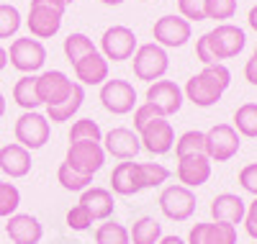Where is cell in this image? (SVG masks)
<instances>
[{
    "label": "cell",
    "mask_w": 257,
    "mask_h": 244,
    "mask_svg": "<svg viewBox=\"0 0 257 244\" xmlns=\"http://www.w3.org/2000/svg\"><path fill=\"white\" fill-rule=\"evenodd\" d=\"M229 85H231V72L224 62H219V64H208L198 75H193L183 87V95L198 108H211L221 100V95L229 90Z\"/></svg>",
    "instance_id": "6da1fadb"
},
{
    "label": "cell",
    "mask_w": 257,
    "mask_h": 244,
    "mask_svg": "<svg viewBox=\"0 0 257 244\" xmlns=\"http://www.w3.org/2000/svg\"><path fill=\"white\" fill-rule=\"evenodd\" d=\"M132 67H134V77L144 80V82H157L167 75L170 70V57L167 49L160 47V44L149 41V44H139L134 57H132Z\"/></svg>",
    "instance_id": "7a4b0ae2"
},
{
    "label": "cell",
    "mask_w": 257,
    "mask_h": 244,
    "mask_svg": "<svg viewBox=\"0 0 257 244\" xmlns=\"http://www.w3.org/2000/svg\"><path fill=\"white\" fill-rule=\"evenodd\" d=\"M13 137H16V142L21 147H26L29 152L41 149L52 137V124H49L47 116H41L39 110H24V113L16 118Z\"/></svg>",
    "instance_id": "3957f363"
},
{
    "label": "cell",
    "mask_w": 257,
    "mask_h": 244,
    "mask_svg": "<svg viewBox=\"0 0 257 244\" xmlns=\"http://www.w3.org/2000/svg\"><path fill=\"white\" fill-rule=\"evenodd\" d=\"M206 41H208V49H211L213 59L224 62V59H231V57L244 52L247 34H244V29L234 26V24H219L216 29L206 31Z\"/></svg>",
    "instance_id": "277c9868"
},
{
    "label": "cell",
    "mask_w": 257,
    "mask_h": 244,
    "mask_svg": "<svg viewBox=\"0 0 257 244\" xmlns=\"http://www.w3.org/2000/svg\"><path fill=\"white\" fill-rule=\"evenodd\" d=\"M242 137L231 124H216L206 131V157L211 162H229L239 154Z\"/></svg>",
    "instance_id": "5b68a950"
},
{
    "label": "cell",
    "mask_w": 257,
    "mask_h": 244,
    "mask_svg": "<svg viewBox=\"0 0 257 244\" xmlns=\"http://www.w3.org/2000/svg\"><path fill=\"white\" fill-rule=\"evenodd\" d=\"M8 62L11 67H16L24 75H34L44 67L47 62V47L34 36H24V39H13L11 49H8Z\"/></svg>",
    "instance_id": "8992f818"
},
{
    "label": "cell",
    "mask_w": 257,
    "mask_h": 244,
    "mask_svg": "<svg viewBox=\"0 0 257 244\" xmlns=\"http://www.w3.org/2000/svg\"><path fill=\"white\" fill-rule=\"evenodd\" d=\"M157 203H160L162 216L170 218V221H175V224L188 221L193 213H196V206H198L196 193H193L190 188H185V185H167V188H162Z\"/></svg>",
    "instance_id": "52a82bcc"
},
{
    "label": "cell",
    "mask_w": 257,
    "mask_h": 244,
    "mask_svg": "<svg viewBox=\"0 0 257 244\" xmlns=\"http://www.w3.org/2000/svg\"><path fill=\"white\" fill-rule=\"evenodd\" d=\"M105 149L103 142H72L64 154V165H70L75 172L93 177L103 165H105Z\"/></svg>",
    "instance_id": "ba28073f"
},
{
    "label": "cell",
    "mask_w": 257,
    "mask_h": 244,
    "mask_svg": "<svg viewBox=\"0 0 257 244\" xmlns=\"http://www.w3.org/2000/svg\"><path fill=\"white\" fill-rule=\"evenodd\" d=\"M137 34L128 26H108L100 36V54L108 62H126L137 52Z\"/></svg>",
    "instance_id": "9c48e42d"
},
{
    "label": "cell",
    "mask_w": 257,
    "mask_h": 244,
    "mask_svg": "<svg viewBox=\"0 0 257 244\" xmlns=\"http://www.w3.org/2000/svg\"><path fill=\"white\" fill-rule=\"evenodd\" d=\"M100 103L113 116H126L137 108V90L128 80H105L100 85Z\"/></svg>",
    "instance_id": "30bf717a"
},
{
    "label": "cell",
    "mask_w": 257,
    "mask_h": 244,
    "mask_svg": "<svg viewBox=\"0 0 257 244\" xmlns=\"http://www.w3.org/2000/svg\"><path fill=\"white\" fill-rule=\"evenodd\" d=\"M72 87H75V82L62 70H47V72L36 75V93H39L41 105H47V108L64 103L72 95Z\"/></svg>",
    "instance_id": "8fae6325"
},
{
    "label": "cell",
    "mask_w": 257,
    "mask_h": 244,
    "mask_svg": "<svg viewBox=\"0 0 257 244\" xmlns=\"http://www.w3.org/2000/svg\"><path fill=\"white\" fill-rule=\"evenodd\" d=\"M193 29H190V21H185L180 13L178 16H162L155 21L152 26V36H155V44L165 49H178V47H185L188 39H190Z\"/></svg>",
    "instance_id": "7c38bea8"
},
{
    "label": "cell",
    "mask_w": 257,
    "mask_h": 244,
    "mask_svg": "<svg viewBox=\"0 0 257 244\" xmlns=\"http://www.w3.org/2000/svg\"><path fill=\"white\" fill-rule=\"evenodd\" d=\"M183 87L173 80H157L147 87V103H152L160 113L167 118V116H175L178 110L183 108Z\"/></svg>",
    "instance_id": "4fadbf2b"
},
{
    "label": "cell",
    "mask_w": 257,
    "mask_h": 244,
    "mask_svg": "<svg viewBox=\"0 0 257 244\" xmlns=\"http://www.w3.org/2000/svg\"><path fill=\"white\" fill-rule=\"evenodd\" d=\"M139 142H142V149H147L155 157H162V154H167L175 147V129L167 118H155L152 124H147L139 131Z\"/></svg>",
    "instance_id": "5bb4252c"
},
{
    "label": "cell",
    "mask_w": 257,
    "mask_h": 244,
    "mask_svg": "<svg viewBox=\"0 0 257 244\" xmlns=\"http://www.w3.org/2000/svg\"><path fill=\"white\" fill-rule=\"evenodd\" d=\"M103 149L105 154H111L113 160H134L139 149H142V142H139V134L134 129H126V126H116L111 129L108 134H103Z\"/></svg>",
    "instance_id": "9a60e30c"
},
{
    "label": "cell",
    "mask_w": 257,
    "mask_h": 244,
    "mask_svg": "<svg viewBox=\"0 0 257 244\" xmlns=\"http://www.w3.org/2000/svg\"><path fill=\"white\" fill-rule=\"evenodd\" d=\"M62 11L52 8V6H41V3H31L29 8V18H26V26L31 31L34 39H52L59 34L62 29Z\"/></svg>",
    "instance_id": "2e32d148"
},
{
    "label": "cell",
    "mask_w": 257,
    "mask_h": 244,
    "mask_svg": "<svg viewBox=\"0 0 257 244\" xmlns=\"http://www.w3.org/2000/svg\"><path fill=\"white\" fill-rule=\"evenodd\" d=\"M175 175H178V183L185 185V188H201L211 180V160L206 154H188V157H180L178 160V167H175Z\"/></svg>",
    "instance_id": "e0dca14e"
},
{
    "label": "cell",
    "mask_w": 257,
    "mask_h": 244,
    "mask_svg": "<svg viewBox=\"0 0 257 244\" xmlns=\"http://www.w3.org/2000/svg\"><path fill=\"white\" fill-rule=\"evenodd\" d=\"M6 234L13 244H39L44 236V226L31 213H13L6 224Z\"/></svg>",
    "instance_id": "ac0fdd59"
},
{
    "label": "cell",
    "mask_w": 257,
    "mask_h": 244,
    "mask_svg": "<svg viewBox=\"0 0 257 244\" xmlns=\"http://www.w3.org/2000/svg\"><path fill=\"white\" fill-rule=\"evenodd\" d=\"M185 244H237V226L221 224V221L196 224L190 229Z\"/></svg>",
    "instance_id": "d6986e66"
},
{
    "label": "cell",
    "mask_w": 257,
    "mask_h": 244,
    "mask_svg": "<svg viewBox=\"0 0 257 244\" xmlns=\"http://www.w3.org/2000/svg\"><path fill=\"white\" fill-rule=\"evenodd\" d=\"M244 213H247V203L237 193H219L211 201V216L213 221H221V224L237 226L244 221Z\"/></svg>",
    "instance_id": "ffe728a7"
},
{
    "label": "cell",
    "mask_w": 257,
    "mask_h": 244,
    "mask_svg": "<svg viewBox=\"0 0 257 244\" xmlns=\"http://www.w3.org/2000/svg\"><path fill=\"white\" fill-rule=\"evenodd\" d=\"M0 172L8 175L11 180L26 177L31 172V152L26 147H21L18 142L0 147Z\"/></svg>",
    "instance_id": "44dd1931"
},
{
    "label": "cell",
    "mask_w": 257,
    "mask_h": 244,
    "mask_svg": "<svg viewBox=\"0 0 257 244\" xmlns=\"http://www.w3.org/2000/svg\"><path fill=\"white\" fill-rule=\"evenodd\" d=\"M111 188L116 195H137L144 190V180H142V170L139 162H118L111 172Z\"/></svg>",
    "instance_id": "7402d4cb"
},
{
    "label": "cell",
    "mask_w": 257,
    "mask_h": 244,
    "mask_svg": "<svg viewBox=\"0 0 257 244\" xmlns=\"http://www.w3.org/2000/svg\"><path fill=\"white\" fill-rule=\"evenodd\" d=\"M80 206L88 208L93 221H108L113 216V211H116L113 193L108 188H95V185H90L88 190L80 193Z\"/></svg>",
    "instance_id": "603a6c76"
},
{
    "label": "cell",
    "mask_w": 257,
    "mask_h": 244,
    "mask_svg": "<svg viewBox=\"0 0 257 244\" xmlns=\"http://www.w3.org/2000/svg\"><path fill=\"white\" fill-rule=\"evenodd\" d=\"M72 70H75V77L82 87L85 85H103L108 80V59L100 52H93L88 57H82L80 62H75Z\"/></svg>",
    "instance_id": "cb8c5ba5"
},
{
    "label": "cell",
    "mask_w": 257,
    "mask_h": 244,
    "mask_svg": "<svg viewBox=\"0 0 257 244\" xmlns=\"http://www.w3.org/2000/svg\"><path fill=\"white\" fill-rule=\"evenodd\" d=\"M82 103H85V87H82L80 82H75L72 95H70L67 100L59 103V105H54V108H47V118H49V124H64V121H72V116L82 108Z\"/></svg>",
    "instance_id": "d4e9b609"
},
{
    "label": "cell",
    "mask_w": 257,
    "mask_h": 244,
    "mask_svg": "<svg viewBox=\"0 0 257 244\" xmlns=\"http://www.w3.org/2000/svg\"><path fill=\"white\" fill-rule=\"evenodd\" d=\"M128 236H132V244H157L162 239V224L152 216H142L132 224Z\"/></svg>",
    "instance_id": "484cf974"
},
{
    "label": "cell",
    "mask_w": 257,
    "mask_h": 244,
    "mask_svg": "<svg viewBox=\"0 0 257 244\" xmlns=\"http://www.w3.org/2000/svg\"><path fill=\"white\" fill-rule=\"evenodd\" d=\"M13 100H16L18 108H24V110H36L41 105L39 93H36V77L34 75H24L13 85Z\"/></svg>",
    "instance_id": "4316f807"
},
{
    "label": "cell",
    "mask_w": 257,
    "mask_h": 244,
    "mask_svg": "<svg viewBox=\"0 0 257 244\" xmlns=\"http://www.w3.org/2000/svg\"><path fill=\"white\" fill-rule=\"evenodd\" d=\"M62 49H64V57H67L70 64H75V62H80L82 57L98 52L95 44H93V39H90L88 34H80V31H75V34H70L67 39H64V47H62Z\"/></svg>",
    "instance_id": "83f0119b"
},
{
    "label": "cell",
    "mask_w": 257,
    "mask_h": 244,
    "mask_svg": "<svg viewBox=\"0 0 257 244\" xmlns=\"http://www.w3.org/2000/svg\"><path fill=\"white\" fill-rule=\"evenodd\" d=\"M234 129L239 131V137L257 139V103H242L234 110Z\"/></svg>",
    "instance_id": "f1b7e54d"
},
{
    "label": "cell",
    "mask_w": 257,
    "mask_h": 244,
    "mask_svg": "<svg viewBox=\"0 0 257 244\" xmlns=\"http://www.w3.org/2000/svg\"><path fill=\"white\" fill-rule=\"evenodd\" d=\"M175 154H178V160L188 157V154H206V131L190 129L185 134H180L175 139Z\"/></svg>",
    "instance_id": "f546056e"
},
{
    "label": "cell",
    "mask_w": 257,
    "mask_h": 244,
    "mask_svg": "<svg viewBox=\"0 0 257 244\" xmlns=\"http://www.w3.org/2000/svg\"><path fill=\"white\" fill-rule=\"evenodd\" d=\"M95 244H132V236H128V229L123 224H116V221H103L95 231Z\"/></svg>",
    "instance_id": "4dcf8cb0"
},
{
    "label": "cell",
    "mask_w": 257,
    "mask_h": 244,
    "mask_svg": "<svg viewBox=\"0 0 257 244\" xmlns=\"http://www.w3.org/2000/svg\"><path fill=\"white\" fill-rule=\"evenodd\" d=\"M57 180H59V185H62L64 190H70V193H82V190H88V188L93 185V177L75 172L70 165H64V162H62L59 170H57Z\"/></svg>",
    "instance_id": "1f68e13d"
},
{
    "label": "cell",
    "mask_w": 257,
    "mask_h": 244,
    "mask_svg": "<svg viewBox=\"0 0 257 244\" xmlns=\"http://www.w3.org/2000/svg\"><path fill=\"white\" fill-rule=\"evenodd\" d=\"M72 142H103V131L93 118H77L70 129V144Z\"/></svg>",
    "instance_id": "d6a6232c"
},
{
    "label": "cell",
    "mask_w": 257,
    "mask_h": 244,
    "mask_svg": "<svg viewBox=\"0 0 257 244\" xmlns=\"http://www.w3.org/2000/svg\"><path fill=\"white\" fill-rule=\"evenodd\" d=\"M21 24H24V21H21L18 8L11 6V3H0V39L16 36L18 29H21Z\"/></svg>",
    "instance_id": "836d02e7"
},
{
    "label": "cell",
    "mask_w": 257,
    "mask_h": 244,
    "mask_svg": "<svg viewBox=\"0 0 257 244\" xmlns=\"http://www.w3.org/2000/svg\"><path fill=\"white\" fill-rule=\"evenodd\" d=\"M18 206H21V190L13 183L0 180V218H11L13 213H18Z\"/></svg>",
    "instance_id": "e575fe53"
},
{
    "label": "cell",
    "mask_w": 257,
    "mask_h": 244,
    "mask_svg": "<svg viewBox=\"0 0 257 244\" xmlns=\"http://www.w3.org/2000/svg\"><path fill=\"white\" fill-rule=\"evenodd\" d=\"M142 170V180H144V190L147 188H160L170 180V170L160 162H139Z\"/></svg>",
    "instance_id": "d590c367"
},
{
    "label": "cell",
    "mask_w": 257,
    "mask_h": 244,
    "mask_svg": "<svg viewBox=\"0 0 257 244\" xmlns=\"http://www.w3.org/2000/svg\"><path fill=\"white\" fill-rule=\"evenodd\" d=\"M237 13V0H206V18L229 24V18Z\"/></svg>",
    "instance_id": "8d00e7d4"
},
{
    "label": "cell",
    "mask_w": 257,
    "mask_h": 244,
    "mask_svg": "<svg viewBox=\"0 0 257 244\" xmlns=\"http://www.w3.org/2000/svg\"><path fill=\"white\" fill-rule=\"evenodd\" d=\"M64 224H67V229H72V231H88L90 226H93V216L88 213V208L85 206H72L70 211H67V218H64Z\"/></svg>",
    "instance_id": "74e56055"
},
{
    "label": "cell",
    "mask_w": 257,
    "mask_h": 244,
    "mask_svg": "<svg viewBox=\"0 0 257 244\" xmlns=\"http://www.w3.org/2000/svg\"><path fill=\"white\" fill-rule=\"evenodd\" d=\"M178 11L185 21H206V0H178Z\"/></svg>",
    "instance_id": "f35d334b"
},
{
    "label": "cell",
    "mask_w": 257,
    "mask_h": 244,
    "mask_svg": "<svg viewBox=\"0 0 257 244\" xmlns=\"http://www.w3.org/2000/svg\"><path fill=\"white\" fill-rule=\"evenodd\" d=\"M155 118H165L162 113H160V110L152 105V103H142V105H137L134 108V131H137V134H139V131L147 126V124H152Z\"/></svg>",
    "instance_id": "ab89813d"
},
{
    "label": "cell",
    "mask_w": 257,
    "mask_h": 244,
    "mask_svg": "<svg viewBox=\"0 0 257 244\" xmlns=\"http://www.w3.org/2000/svg\"><path fill=\"white\" fill-rule=\"evenodd\" d=\"M239 185H242V190H247L257 198V162H249L239 170Z\"/></svg>",
    "instance_id": "60d3db41"
},
{
    "label": "cell",
    "mask_w": 257,
    "mask_h": 244,
    "mask_svg": "<svg viewBox=\"0 0 257 244\" xmlns=\"http://www.w3.org/2000/svg\"><path fill=\"white\" fill-rule=\"evenodd\" d=\"M244 229H247V234H249V239H254L257 241V198L247 206V213H244Z\"/></svg>",
    "instance_id": "b9f144b4"
},
{
    "label": "cell",
    "mask_w": 257,
    "mask_h": 244,
    "mask_svg": "<svg viewBox=\"0 0 257 244\" xmlns=\"http://www.w3.org/2000/svg\"><path fill=\"white\" fill-rule=\"evenodd\" d=\"M196 57L203 62V67H208V64H219L216 59H213V54H211V49H208V41H206V34H201L198 36V41H196Z\"/></svg>",
    "instance_id": "7bdbcfd3"
},
{
    "label": "cell",
    "mask_w": 257,
    "mask_h": 244,
    "mask_svg": "<svg viewBox=\"0 0 257 244\" xmlns=\"http://www.w3.org/2000/svg\"><path fill=\"white\" fill-rule=\"evenodd\" d=\"M244 77H247L249 85L257 87V62H254V59H247V64H244Z\"/></svg>",
    "instance_id": "ee69618b"
},
{
    "label": "cell",
    "mask_w": 257,
    "mask_h": 244,
    "mask_svg": "<svg viewBox=\"0 0 257 244\" xmlns=\"http://www.w3.org/2000/svg\"><path fill=\"white\" fill-rule=\"evenodd\" d=\"M31 3H41V6H52V8H57V11H67V3L64 0H31Z\"/></svg>",
    "instance_id": "f6af8a7d"
},
{
    "label": "cell",
    "mask_w": 257,
    "mask_h": 244,
    "mask_svg": "<svg viewBox=\"0 0 257 244\" xmlns=\"http://www.w3.org/2000/svg\"><path fill=\"white\" fill-rule=\"evenodd\" d=\"M247 24H249L252 31H257V6L249 8V13H247Z\"/></svg>",
    "instance_id": "bcb514c9"
},
{
    "label": "cell",
    "mask_w": 257,
    "mask_h": 244,
    "mask_svg": "<svg viewBox=\"0 0 257 244\" xmlns=\"http://www.w3.org/2000/svg\"><path fill=\"white\" fill-rule=\"evenodd\" d=\"M157 244H185V239H180V236H175V234H170V236H162Z\"/></svg>",
    "instance_id": "7dc6e473"
},
{
    "label": "cell",
    "mask_w": 257,
    "mask_h": 244,
    "mask_svg": "<svg viewBox=\"0 0 257 244\" xmlns=\"http://www.w3.org/2000/svg\"><path fill=\"white\" fill-rule=\"evenodd\" d=\"M6 67H8V49L0 47V72H3Z\"/></svg>",
    "instance_id": "c3c4849f"
},
{
    "label": "cell",
    "mask_w": 257,
    "mask_h": 244,
    "mask_svg": "<svg viewBox=\"0 0 257 244\" xmlns=\"http://www.w3.org/2000/svg\"><path fill=\"white\" fill-rule=\"evenodd\" d=\"M3 116H6V95L0 93V118H3Z\"/></svg>",
    "instance_id": "681fc988"
},
{
    "label": "cell",
    "mask_w": 257,
    "mask_h": 244,
    "mask_svg": "<svg viewBox=\"0 0 257 244\" xmlns=\"http://www.w3.org/2000/svg\"><path fill=\"white\" fill-rule=\"evenodd\" d=\"M100 3H105V6H121L123 0H100Z\"/></svg>",
    "instance_id": "f907efd6"
},
{
    "label": "cell",
    "mask_w": 257,
    "mask_h": 244,
    "mask_svg": "<svg viewBox=\"0 0 257 244\" xmlns=\"http://www.w3.org/2000/svg\"><path fill=\"white\" fill-rule=\"evenodd\" d=\"M252 59H254V62H257V47H254V52H252Z\"/></svg>",
    "instance_id": "816d5d0a"
},
{
    "label": "cell",
    "mask_w": 257,
    "mask_h": 244,
    "mask_svg": "<svg viewBox=\"0 0 257 244\" xmlns=\"http://www.w3.org/2000/svg\"><path fill=\"white\" fill-rule=\"evenodd\" d=\"M64 3H67V6H70V3H75V0H64Z\"/></svg>",
    "instance_id": "f5cc1de1"
},
{
    "label": "cell",
    "mask_w": 257,
    "mask_h": 244,
    "mask_svg": "<svg viewBox=\"0 0 257 244\" xmlns=\"http://www.w3.org/2000/svg\"><path fill=\"white\" fill-rule=\"evenodd\" d=\"M142 3H147V0H142Z\"/></svg>",
    "instance_id": "db71d44e"
},
{
    "label": "cell",
    "mask_w": 257,
    "mask_h": 244,
    "mask_svg": "<svg viewBox=\"0 0 257 244\" xmlns=\"http://www.w3.org/2000/svg\"><path fill=\"white\" fill-rule=\"evenodd\" d=\"M254 244H257V241H254Z\"/></svg>",
    "instance_id": "11a10c76"
}]
</instances>
